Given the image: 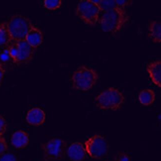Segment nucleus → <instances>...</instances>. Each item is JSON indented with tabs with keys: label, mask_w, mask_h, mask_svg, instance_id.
<instances>
[{
	"label": "nucleus",
	"mask_w": 161,
	"mask_h": 161,
	"mask_svg": "<svg viewBox=\"0 0 161 161\" xmlns=\"http://www.w3.org/2000/svg\"><path fill=\"white\" fill-rule=\"evenodd\" d=\"M125 102V97L123 93L113 87L102 92L94 99L96 106L104 111H117L121 108Z\"/></svg>",
	"instance_id": "f03ea898"
},
{
	"label": "nucleus",
	"mask_w": 161,
	"mask_h": 161,
	"mask_svg": "<svg viewBox=\"0 0 161 161\" xmlns=\"http://www.w3.org/2000/svg\"><path fill=\"white\" fill-rule=\"evenodd\" d=\"M9 54L13 59V62L16 64L19 54V46L17 42H12L8 47Z\"/></svg>",
	"instance_id": "6ab92c4d"
},
{
	"label": "nucleus",
	"mask_w": 161,
	"mask_h": 161,
	"mask_svg": "<svg viewBox=\"0 0 161 161\" xmlns=\"http://www.w3.org/2000/svg\"><path fill=\"white\" fill-rule=\"evenodd\" d=\"M146 70L149 75L153 83L158 87H161V61L157 60L147 64Z\"/></svg>",
	"instance_id": "1a4fd4ad"
},
{
	"label": "nucleus",
	"mask_w": 161,
	"mask_h": 161,
	"mask_svg": "<svg viewBox=\"0 0 161 161\" xmlns=\"http://www.w3.org/2000/svg\"><path fill=\"white\" fill-rule=\"evenodd\" d=\"M0 161H17L15 156L11 153L3 155L2 157L0 158Z\"/></svg>",
	"instance_id": "393cba45"
},
{
	"label": "nucleus",
	"mask_w": 161,
	"mask_h": 161,
	"mask_svg": "<svg viewBox=\"0 0 161 161\" xmlns=\"http://www.w3.org/2000/svg\"><path fill=\"white\" fill-rule=\"evenodd\" d=\"M101 11L93 0H81L78 2L75 14L85 25L94 27L99 20Z\"/></svg>",
	"instance_id": "20e7f679"
},
{
	"label": "nucleus",
	"mask_w": 161,
	"mask_h": 161,
	"mask_svg": "<svg viewBox=\"0 0 161 161\" xmlns=\"http://www.w3.org/2000/svg\"><path fill=\"white\" fill-rule=\"evenodd\" d=\"M7 22L13 42L25 40L28 33L33 26L29 19L21 14L13 15Z\"/></svg>",
	"instance_id": "39448f33"
},
{
	"label": "nucleus",
	"mask_w": 161,
	"mask_h": 161,
	"mask_svg": "<svg viewBox=\"0 0 161 161\" xmlns=\"http://www.w3.org/2000/svg\"><path fill=\"white\" fill-rule=\"evenodd\" d=\"M8 149V145L5 138L0 136V156L4 155Z\"/></svg>",
	"instance_id": "4be33fe9"
},
{
	"label": "nucleus",
	"mask_w": 161,
	"mask_h": 161,
	"mask_svg": "<svg viewBox=\"0 0 161 161\" xmlns=\"http://www.w3.org/2000/svg\"><path fill=\"white\" fill-rule=\"evenodd\" d=\"M41 146L45 161H59L65 158L67 143L63 139L53 138Z\"/></svg>",
	"instance_id": "423d86ee"
},
{
	"label": "nucleus",
	"mask_w": 161,
	"mask_h": 161,
	"mask_svg": "<svg viewBox=\"0 0 161 161\" xmlns=\"http://www.w3.org/2000/svg\"><path fill=\"white\" fill-rule=\"evenodd\" d=\"M129 19L130 16L125 9L117 7L104 12L99 24L103 31L115 34L121 31Z\"/></svg>",
	"instance_id": "f257e3e1"
},
{
	"label": "nucleus",
	"mask_w": 161,
	"mask_h": 161,
	"mask_svg": "<svg viewBox=\"0 0 161 161\" xmlns=\"http://www.w3.org/2000/svg\"><path fill=\"white\" fill-rule=\"evenodd\" d=\"M25 40L31 47L36 49L43 42V34L40 29L33 25L26 37Z\"/></svg>",
	"instance_id": "f8f14e48"
},
{
	"label": "nucleus",
	"mask_w": 161,
	"mask_h": 161,
	"mask_svg": "<svg viewBox=\"0 0 161 161\" xmlns=\"http://www.w3.org/2000/svg\"><path fill=\"white\" fill-rule=\"evenodd\" d=\"M118 7L125 8L126 7L131 6L133 4V1L131 0H115Z\"/></svg>",
	"instance_id": "412c9836"
},
{
	"label": "nucleus",
	"mask_w": 161,
	"mask_h": 161,
	"mask_svg": "<svg viewBox=\"0 0 161 161\" xmlns=\"http://www.w3.org/2000/svg\"><path fill=\"white\" fill-rule=\"evenodd\" d=\"M98 4L101 12H105L118 7L115 0H93Z\"/></svg>",
	"instance_id": "f3484780"
},
{
	"label": "nucleus",
	"mask_w": 161,
	"mask_h": 161,
	"mask_svg": "<svg viewBox=\"0 0 161 161\" xmlns=\"http://www.w3.org/2000/svg\"><path fill=\"white\" fill-rule=\"evenodd\" d=\"M45 119V113L39 108H34L29 110L26 117L28 124L33 126H40L43 125Z\"/></svg>",
	"instance_id": "9b49d317"
},
{
	"label": "nucleus",
	"mask_w": 161,
	"mask_h": 161,
	"mask_svg": "<svg viewBox=\"0 0 161 161\" xmlns=\"http://www.w3.org/2000/svg\"><path fill=\"white\" fill-rule=\"evenodd\" d=\"M13 42L8 30V22L0 23V47L8 46Z\"/></svg>",
	"instance_id": "dca6fc26"
},
{
	"label": "nucleus",
	"mask_w": 161,
	"mask_h": 161,
	"mask_svg": "<svg viewBox=\"0 0 161 161\" xmlns=\"http://www.w3.org/2000/svg\"><path fill=\"white\" fill-rule=\"evenodd\" d=\"M11 61L13 62L7 47L0 53V61L3 63H7Z\"/></svg>",
	"instance_id": "aec40b11"
},
{
	"label": "nucleus",
	"mask_w": 161,
	"mask_h": 161,
	"mask_svg": "<svg viewBox=\"0 0 161 161\" xmlns=\"http://www.w3.org/2000/svg\"><path fill=\"white\" fill-rule=\"evenodd\" d=\"M5 72H6V70H5V68L3 67V64L0 63V86H1L2 83Z\"/></svg>",
	"instance_id": "a878e982"
},
{
	"label": "nucleus",
	"mask_w": 161,
	"mask_h": 161,
	"mask_svg": "<svg viewBox=\"0 0 161 161\" xmlns=\"http://www.w3.org/2000/svg\"><path fill=\"white\" fill-rule=\"evenodd\" d=\"M99 78V75L95 69L81 65L71 76L72 87L80 91H88L96 85Z\"/></svg>",
	"instance_id": "7ed1b4c3"
},
{
	"label": "nucleus",
	"mask_w": 161,
	"mask_h": 161,
	"mask_svg": "<svg viewBox=\"0 0 161 161\" xmlns=\"http://www.w3.org/2000/svg\"><path fill=\"white\" fill-rule=\"evenodd\" d=\"M68 155L71 161H82L86 157V151L81 143L75 142L69 147Z\"/></svg>",
	"instance_id": "9d476101"
},
{
	"label": "nucleus",
	"mask_w": 161,
	"mask_h": 161,
	"mask_svg": "<svg viewBox=\"0 0 161 161\" xmlns=\"http://www.w3.org/2000/svg\"><path fill=\"white\" fill-rule=\"evenodd\" d=\"M114 161H131V160L127 154L124 152H119L116 156Z\"/></svg>",
	"instance_id": "5701e85b"
},
{
	"label": "nucleus",
	"mask_w": 161,
	"mask_h": 161,
	"mask_svg": "<svg viewBox=\"0 0 161 161\" xmlns=\"http://www.w3.org/2000/svg\"><path fill=\"white\" fill-rule=\"evenodd\" d=\"M148 37L154 43H161V23L160 21L153 20L149 24Z\"/></svg>",
	"instance_id": "4468645a"
},
{
	"label": "nucleus",
	"mask_w": 161,
	"mask_h": 161,
	"mask_svg": "<svg viewBox=\"0 0 161 161\" xmlns=\"http://www.w3.org/2000/svg\"><path fill=\"white\" fill-rule=\"evenodd\" d=\"M7 124L6 120L2 116L0 115V136H3L7 130Z\"/></svg>",
	"instance_id": "b1692460"
},
{
	"label": "nucleus",
	"mask_w": 161,
	"mask_h": 161,
	"mask_svg": "<svg viewBox=\"0 0 161 161\" xmlns=\"http://www.w3.org/2000/svg\"><path fill=\"white\" fill-rule=\"evenodd\" d=\"M85 150L94 159H101L109 152V144L105 138L96 134L85 141Z\"/></svg>",
	"instance_id": "0eeeda50"
},
{
	"label": "nucleus",
	"mask_w": 161,
	"mask_h": 161,
	"mask_svg": "<svg viewBox=\"0 0 161 161\" xmlns=\"http://www.w3.org/2000/svg\"><path fill=\"white\" fill-rule=\"evenodd\" d=\"M138 100L142 105L145 106H150L156 100V94L154 90L150 89H145L140 91Z\"/></svg>",
	"instance_id": "2eb2a0df"
},
{
	"label": "nucleus",
	"mask_w": 161,
	"mask_h": 161,
	"mask_svg": "<svg viewBox=\"0 0 161 161\" xmlns=\"http://www.w3.org/2000/svg\"><path fill=\"white\" fill-rule=\"evenodd\" d=\"M62 5L61 0H45L44 1V7L51 11H55L60 8Z\"/></svg>",
	"instance_id": "a211bd4d"
},
{
	"label": "nucleus",
	"mask_w": 161,
	"mask_h": 161,
	"mask_svg": "<svg viewBox=\"0 0 161 161\" xmlns=\"http://www.w3.org/2000/svg\"><path fill=\"white\" fill-rule=\"evenodd\" d=\"M16 42L19 46V54L16 64L29 63L33 59L35 49L31 47L26 40Z\"/></svg>",
	"instance_id": "6e6552de"
},
{
	"label": "nucleus",
	"mask_w": 161,
	"mask_h": 161,
	"mask_svg": "<svg viewBox=\"0 0 161 161\" xmlns=\"http://www.w3.org/2000/svg\"><path fill=\"white\" fill-rule=\"evenodd\" d=\"M11 141L12 145L16 148H25L29 143V136L24 131L19 130L13 133Z\"/></svg>",
	"instance_id": "ddd939ff"
}]
</instances>
